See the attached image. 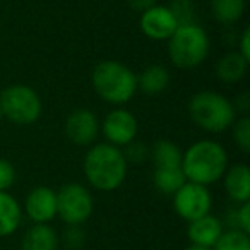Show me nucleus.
<instances>
[{
	"mask_svg": "<svg viewBox=\"0 0 250 250\" xmlns=\"http://www.w3.org/2000/svg\"><path fill=\"white\" fill-rule=\"evenodd\" d=\"M94 202L81 184H65L57 192V214L65 225L81 226L93 214Z\"/></svg>",
	"mask_w": 250,
	"mask_h": 250,
	"instance_id": "0eeeda50",
	"label": "nucleus"
},
{
	"mask_svg": "<svg viewBox=\"0 0 250 250\" xmlns=\"http://www.w3.org/2000/svg\"><path fill=\"white\" fill-rule=\"evenodd\" d=\"M22 208L7 192H0V236H9L19 228Z\"/></svg>",
	"mask_w": 250,
	"mask_h": 250,
	"instance_id": "f3484780",
	"label": "nucleus"
},
{
	"mask_svg": "<svg viewBox=\"0 0 250 250\" xmlns=\"http://www.w3.org/2000/svg\"><path fill=\"white\" fill-rule=\"evenodd\" d=\"M59 236L57 231L48 225H35L22 236L21 250H57Z\"/></svg>",
	"mask_w": 250,
	"mask_h": 250,
	"instance_id": "2eb2a0df",
	"label": "nucleus"
},
{
	"mask_svg": "<svg viewBox=\"0 0 250 250\" xmlns=\"http://www.w3.org/2000/svg\"><path fill=\"white\" fill-rule=\"evenodd\" d=\"M101 130H103V136L106 137L108 143L120 147L127 146L136 139L139 125H137V118L129 110L117 108L106 115L103 125H101Z\"/></svg>",
	"mask_w": 250,
	"mask_h": 250,
	"instance_id": "9d476101",
	"label": "nucleus"
},
{
	"mask_svg": "<svg viewBox=\"0 0 250 250\" xmlns=\"http://www.w3.org/2000/svg\"><path fill=\"white\" fill-rule=\"evenodd\" d=\"M211 12L221 24H235L245 12V0H211Z\"/></svg>",
	"mask_w": 250,
	"mask_h": 250,
	"instance_id": "412c9836",
	"label": "nucleus"
},
{
	"mask_svg": "<svg viewBox=\"0 0 250 250\" xmlns=\"http://www.w3.org/2000/svg\"><path fill=\"white\" fill-rule=\"evenodd\" d=\"M124 156H125V160H127V161H134V163H139V161L146 160V158L149 156V149H147V147L144 146V144L132 141V143L127 144V149H125Z\"/></svg>",
	"mask_w": 250,
	"mask_h": 250,
	"instance_id": "393cba45",
	"label": "nucleus"
},
{
	"mask_svg": "<svg viewBox=\"0 0 250 250\" xmlns=\"http://www.w3.org/2000/svg\"><path fill=\"white\" fill-rule=\"evenodd\" d=\"M170 84V72L167 70V67L163 65H149L143 70L139 77H137V89H141L143 93L154 96V94L163 93Z\"/></svg>",
	"mask_w": 250,
	"mask_h": 250,
	"instance_id": "a211bd4d",
	"label": "nucleus"
},
{
	"mask_svg": "<svg viewBox=\"0 0 250 250\" xmlns=\"http://www.w3.org/2000/svg\"><path fill=\"white\" fill-rule=\"evenodd\" d=\"M65 242L69 249H79L84 242V236L81 233L79 226H69V229L65 231Z\"/></svg>",
	"mask_w": 250,
	"mask_h": 250,
	"instance_id": "bb28decb",
	"label": "nucleus"
},
{
	"mask_svg": "<svg viewBox=\"0 0 250 250\" xmlns=\"http://www.w3.org/2000/svg\"><path fill=\"white\" fill-rule=\"evenodd\" d=\"M180 168L187 182L208 187L223 178L228 168V154L219 143L199 141L182 154Z\"/></svg>",
	"mask_w": 250,
	"mask_h": 250,
	"instance_id": "f03ea898",
	"label": "nucleus"
},
{
	"mask_svg": "<svg viewBox=\"0 0 250 250\" xmlns=\"http://www.w3.org/2000/svg\"><path fill=\"white\" fill-rule=\"evenodd\" d=\"M211 206L212 197L206 185L185 182L173 194L175 212L185 221H194V219L209 214Z\"/></svg>",
	"mask_w": 250,
	"mask_h": 250,
	"instance_id": "6e6552de",
	"label": "nucleus"
},
{
	"mask_svg": "<svg viewBox=\"0 0 250 250\" xmlns=\"http://www.w3.org/2000/svg\"><path fill=\"white\" fill-rule=\"evenodd\" d=\"M139 26L143 35L149 40L165 42L177 31L180 21L175 16L173 9L167 7V5H153L141 14Z\"/></svg>",
	"mask_w": 250,
	"mask_h": 250,
	"instance_id": "1a4fd4ad",
	"label": "nucleus"
},
{
	"mask_svg": "<svg viewBox=\"0 0 250 250\" xmlns=\"http://www.w3.org/2000/svg\"><path fill=\"white\" fill-rule=\"evenodd\" d=\"M211 250H250V238L240 229L223 231Z\"/></svg>",
	"mask_w": 250,
	"mask_h": 250,
	"instance_id": "4be33fe9",
	"label": "nucleus"
},
{
	"mask_svg": "<svg viewBox=\"0 0 250 250\" xmlns=\"http://www.w3.org/2000/svg\"><path fill=\"white\" fill-rule=\"evenodd\" d=\"M233 127V139H235L236 146L240 147L243 154L250 153V118L242 117L235 120Z\"/></svg>",
	"mask_w": 250,
	"mask_h": 250,
	"instance_id": "5701e85b",
	"label": "nucleus"
},
{
	"mask_svg": "<svg viewBox=\"0 0 250 250\" xmlns=\"http://www.w3.org/2000/svg\"><path fill=\"white\" fill-rule=\"evenodd\" d=\"M84 175L96 190L111 192L127 177V160L120 147L110 143L94 144L84 156Z\"/></svg>",
	"mask_w": 250,
	"mask_h": 250,
	"instance_id": "f257e3e1",
	"label": "nucleus"
},
{
	"mask_svg": "<svg viewBox=\"0 0 250 250\" xmlns=\"http://www.w3.org/2000/svg\"><path fill=\"white\" fill-rule=\"evenodd\" d=\"M154 187L161 192V194L173 195L182 185L187 182L184 171L180 167L177 168H154L153 173Z\"/></svg>",
	"mask_w": 250,
	"mask_h": 250,
	"instance_id": "aec40b11",
	"label": "nucleus"
},
{
	"mask_svg": "<svg viewBox=\"0 0 250 250\" xmlns=\"http://www.w3.org/2000/svg\"><path fill=\"white\" fill-rule=\"evenodd\" d=\"M2 118H4V113H2V106H0V122H2Z\"/></svg>",
	"mask_w": 250,
	"mask_h": 250,
	"instance_id": "7c9ffc66",
	"label": "nucleus"
},
{
	"mask_svg": "<svg viewBox=\"0 0 250 250\" xmlns=\"http://www.w3.org/2000/svg\"><path fill=\"white\" fill-rule=\"evenodd\" d=\"M0 106L12 124L29 125L40 118L43 104L35 89L24 84H12L0 93Z\"/></svg>",
	"mask_w": 250,
	"mask_h": 250,
	"instance_id": "423d86ee",
	"label": "nucleus"
},
{
	"mask_svg": "<svg viewBox=\"0 0 250 250\" xmlns=\"http://www.w3.org/2000/svg\"><path fill=\"white\" fill-rule=\"evenodd\" d=\"M221 233H223L221 221L212 214H206L202 218L194 219V221H188L187 236L190 240V243H195V245L212 249V245L218 242Z\"/></svg>",
	"mask_w": 250,
	"mask_h": 250,
	"instance_id": "4468645a",
	"label": "nucleus"
},
{
	"mask_svg": "<svg viewBox=\"0 0 250 250\" xmlns=\"http://www.w3.org/2000/svg\"><path fill=\"white\" fill-rule=\"evenodd\" d=\"M249 69V62L238 52H229L223 55L216 63V76L221 83L235 84L243 79Z\"/></svg>",
	"mask_w": 250,
	"mask_h": 250,
	"instance_id": "dca6fc26",
	"label": "nucleus"
},
{
	"mask_svg": "<svg viewBox=\"0 0 250 250\" xmlns=\"http://www.w3.org/2000/svg\"><path fill=\"white\" fill-rule=\"evenodd\" d=\"M91 83L96 94L111 104L129 103L137 93V76L127 65L104 60L94 67Z\"/></svg>",
	"mask_w": 250,
	"mask_h": 250,
	"instance_id": "7ed1b4c3",
	"label": "nucleus"
},
{
	"mask_svg": "<svg viewBox=\"0 0 250 250\" xmlns=\"http://www.w3.org/2000/svg\"><path fill=\"white\" fill-rule=\"evenodd\" d=\"M182 149L168 139L158 141L149 151L154 168H177L182 165Z\"/></svg>",
	"mask_w": 250,
	"mask_h": 250,
	"instance_id": "6ab92c4d",
	"label": "nucleus"
},
{
	"mask_svg": "<svg viewBox=\"0 0 250 250\" xmlns=\"http://www.w3.org/2000/svg\"><path fill=\"white\" fill-rule=\"evenodd\" d=\"M209 53V38L195 22H182L168 38V55L175 67L190 70L199 67Z\"/></svg>",
	"mask_w": 250,
	"mask_h": 250,
	"instance_id": "39448f33",
	"label": "nucleus"
},
{
	"mask_svg": "<svg viewBox=\"0 0 250 250\" xmlns=\"http://www.w3.org/2000/svg\"><path fill=\"white\" fill-rule=\"evenodd\" d=\"M65 134L77 146H89L100 134V122L91 110L77 108L67 117Z\"/></svg>",
	"mask_w": 250,
	"mask_h": 250,
	"instance_id": "9b49d317",
	"label": "nucleus"
},
{
	"mask_svg": "<svg viewBox=\"0 0 250 250\" xmlns=\"http://www.w3.org/2000/svg\"><path fill=\"white\" fill-rule=\"evenodd\" d=\"M16 170L11 161L0 158V192H7L14 185Z\"/></svg>",
	"mask_w": 250,
	"mask_h": 250,
	"instance_id": "b1692460",
	"label": "nucleus"
},
{
	"mask_svg": "<svg viewBox=\"0 0 250 250\" xmlns=\"http://www.w3.org/2000/svg\"><path fill=\"white\" fill-rule=\"evenodd\" d=\"M188 115L199 129L211 134L225 132L235 124V104L216 91H201L188 101Z\"/></svg>",
	"mask_w": 250,
	"mask_h": 250,
	"instance_id": "20e7f679",
	"label": "nucleus"
},
{
	"mask_svg": "<svg viewBox=\"0 0 250 250\" xmlns=\"http://www.w3.org/2000/svg\"><path fill=\"white\" fill-rule=\"evenodd\" d=\"M235 219H236V226H238L240 231L249 235L250 233V201L243 202V204L240 206V209L235 214Z\"/></svg>",
	"mask_w": 250,
	"mask_h": 250,
	"instance_id": "a878e982",
	"label": "nucleus"
},
{
	"mask_svg": "<svg viewBox=\"0 0 250 250\" xmlns=\"http://www.w3.org/2000/svg\"><path fill=\"white\" fill-rule=\"evenodd\" d=\"M238 53L247 60V62H250V29H243L242 38H240Z\"/></svg>",
	"mask_w": 250,
	"mask_h": 250,
	"instance_id": "cd10ccee",
	"label": "nucleus"
},
{
	"mask_svg": "<svg viewBox=\"0 0 250 250\" xmlns=\"http://www.w3.org/2000/svg\"><path fill=\"white\" fill-rule=\"evenodd\" d=\"M24 211L35 225L50 223L57 216V192L45 185L35 187L26 197Z\"/></svg>",
	"mask_w": 250,
	"mask_h": 250,
	"instance_id": "f8f14e48",
	"label": "nucleus"
},
{
	"mask_svg": "<svg viewBox=\"0 0 250 250\" xmlns=\"http://www.w3.org/2000/svg\"><path fill=\"white\" fill-rule=\"evenodd\" d=\"M129 4L134 11L144 12L149 7H153V5H156V0H129Z\"/></svg>",
	"mask_w": 250,
	"mask_h": 250,
	"instance_id": "c85d7f7f",
	"label": "nucleus"
},
{
	"mask_svg": "<svg viewBox=\"0 0 250 250\" xmlns=\"http://www.w3.org/2000/svg\"><path fill=\"white\" fill-rule=\"evenodd\" d=\"M185 250H211L209 247H202V245H195V243H190Z\"/></svg>",
	"mask_w": 250,
	"mask_h": 250,
	"instance_id": "c756f323",
	"label": "nucleus"
},
{
	"mask_svg": "<svg viewBox=\"0 0 250 250\" xmlns=\"http://www.w3.org/2000/svg\"><path fill=\"white\" fill-rule=\"evenodd\" d=\"M223 180L226 194L231 201L238 204L250 201V170L245 163H235L226 168Z\"/></svg>",
	"mask_w": 250,
	"mask_h": 250,
	"instance_id": "ddd939ff",
	"label": "nucleus"
}]
</instances>
